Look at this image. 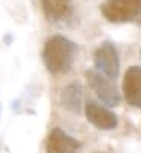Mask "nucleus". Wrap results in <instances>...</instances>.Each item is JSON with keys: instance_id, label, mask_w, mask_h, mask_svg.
Wrapping results in <instances>:
<instances>
[{"instance_id": "6", "label": "nucleus", "mask_w": 141, "mask_h": 153, "mask_svg": "<svg viewBox=\"0 0 141 153\" xmlns=\"http://www.w3.org/2000/svg\"><path fill=\"white\" fill-rule=\"evenodd\" d=\"M80 147L81 144L77 138L70 137L59 126L51 129L45 143L47 153H77Z\"/></svg>"}, {"instance_id": "4", "label": "nucleus", "mask_w": 141, "mask_h": 153, "mask_svg": "<svg viewBox=\"0 0 141 153\" xmlns=\"http://www.w3.org/2000/svg\"><path fill=\"white\" fill-rule=\"evenodd\" d=\"M86 80H87L89 86L93 89V92L96 93V96L101 99L102 104H105L108 107H117L120 104V95H119L116 86L105 75H102L101 72H98L95 69H89L86 72Z\"/></svg>"}, {"instance_id": "2", "label": "nucleus", "mask_w": 141, "mask_h": 153, "mask_svg": "<svg viewBox=\"0 0 141 153\" xmlns=\"http://www.w3.org/2000/svg\"><path fill=\"white\" fill-rule=\"evenodd\" d=\"M102 17L116 24L141 20V0H104L101 5Z\"/></svg>"}, {"instance_id": "9", "label": "nucleus", "mask_w": 141, "mask_h": 153, "mask_svg": "<svg viewBox=\"0 0 141 153\" xmlns=\"http://www.w3.org/2000/svg\"><path fill=\"white\" fill-rule=\"evenodd\" d=\"M81 98H83V86L80 81H72L63 87L60 93V104L65 110L70 113L81 111Z\"/></svg>"}, {"instance_id": "7", "label": "nucleus", "mask_w": 141, "mask_h": 153, "mask_svg": "<svg viewBox=\"0 0 141 153\" xmlns=\"http://www.w3.org/2000/svg\"><path fill=\"white\" fill-rule=\"evenodd\" d=\"M122 89L126 102L131 107L141 110V68L140 66H131L126 69Z\"/></svg>"}, {"instance_id": "5", "label": "nucleus", "mask_w": 141, "mask_h": 153, "mask_svg": "<svg viewBox=\"0 0 141 153\" xmlns=\"http://www.w3.org/2000/svg\"><path fill=\"white\" fill-rule=\"evenodd\" d=\"M84 113H86L87 122L101 131H111V129H116L119 125L117 116L111 110H108L107 107H104L102 104L96 101L87 99L84 105Z\"/></svg>"}, {"instance_id": "10", "label": "nucleus", "mask_w": 141, "mask_h": 153, "mask_svg": "<svg viewBox=\"0 0 141 153\" xmlns=\"http://www.w3.org/2000/svg\"><path fill=\"white\" fill-rule=\"evenodd\" d=\"M0 113H2V104H0Z\"/></svg>"}, {"instance_id": "8", "label": "nucleus", "mask_w": 141, "mask_h": 153, "mask_svg": "<svg viewBox=\"0 0 141 153\" xmlns=\"http://www.w3.org/2000/svg\"><path fill=\"white\" fill-rule=\"evenodd\" d=\"M45 18L50 23H65L74 15L72 0H39Z\"/></svg>"}, {"instance_id": "3", "label": "nucleus", "mask_w": 141, "mask_h": 153, "mask_svg": "<svg viewBox=\"0 0 141 153\" xmlns=\"http://www.w3.org/2000/svg\"><path fill=\"white\" fill-rule=\"evenodd\" d=\"M95 66L98 72L105 75L108 80L114 81L119 75L120 69V59L116 45L110 41L102 42L98 50L95 51Z\"/></svg>"}, {"instance_id": "1", "label": "nucleus", "mask_w": 141, "mask_h": 153, "mask_svg": "<svg viewBox=\"0 0 141 153\" xmlns=\"http://www.w3.org/2000/svg\"><path fill=\"white\" fill-rule=\"evenodd\" d=\"M78 54V45L62 35L51 36L42 50V62L50 74L62 75L72 69L75 57Z\"/></svg>"}]
</instances>
